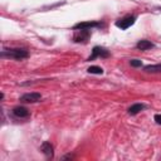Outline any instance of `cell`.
Instances as JSON below:
<instances>
[{
    "mask_svg": "<svg viewBox=\"0 0 161 161\" xmlns=\"http://www.w3.org/2000/svg\"><path fill=\"white\" fill-rule=\"evenodd\" d=\"M155 121H156V123L161 125V114H155Z\"/></svg>",
    "mask_w": 161,
    "mask_h": 161,
    "instance_id": "5bb4252c",
    "label": "cell"
},
{
    "mask_svg": "<svg viewBox=\"0 0 161 161\" xmlns=\"http://www.w3.org/2000/svg\"><path fill=\"white\" fill-rule=\"evenodd\" d=\"M133 23H135V18H133V16H126V18L118 20V21L116 23V25H117L118 28H121V29H127V28H130Z\"/></svg>",
    "mask_w": 161,
    "mask_h": 161,
    "instance_id": "3957f363",
    "label": "cell"
},
{
    "mask_svg": "<svg viewBox=\"0 0 161 161\" xmlns=\"http://www.w3.org/2000/svg\"><path fill=\"white\" fill-rule=\"evenodd\" d=\"M145 70L146 72H161V64H150V65H146L145 67Z\"/></svg>",
    "mask_w": 161,
    "mask_h": 161,
    "instance_id": "8fae6325",
    "label": "cell"
},
{
    "mask_svg": "<svg viewBox=\"0 0 161 161\" xmlns=\"http://www.w3.org/2000/svg\"><path fill=\"white\" fill-rule=\"evenodd\" d=\"M40 150H42V152H43L47 157H52V156H53V146H52L49 142H44V143L42 145Z\"/></svg>",
    "mask_w": 161,
    "mask_h": 161,
    "instance_id": "8992f818",
    "label": "cell"
},
{
    "mask_svg": "<svg viewBox=\"0 0 161 161\" xmlns=\"http://www.w3.org/2000/svg\"><path fill=\"white\" fill-rule=\"evenodd\" d=\"M13 113L16 116V117H26L29 114V111L25 108V107H15Z\"/></svg>",
    "mask_w": 161,
    "mask_h": 161,
    "instance_id": "52a82bcc",
    "label": "cell"
},
{
    "mask_svg": "<svg viewBox=\"0 0 161 161\" xmlns=\"http://www.w3.org/2000/svg\"><path fill=\"white\" fill-rule=\"evenodd\" d=\"M130 63H131L132 67H141V65H142L141 60H137V59H133V60H131Z\"/></svg>",
    "mask_w": 161,
    "mask_h": 161,
    "instance_id": "4fadbf2b",
    "label": "cell"
},
{
    "mask_svg": "<svg viewBox=\"0 0 161 161\" xmlns=\"http://www.w3.org/2000/svg\"><path fill=\"white\" fill-rule=\"evenodd\" d=\"M143 109V104H141V103H136V104H133V106H131L130 107V109H128V113L130 114H137L140 111H142Z\"/></svg>",
    "mask_w": 161,
    "mask_h": 161,
    "instance_id": "30bf717a",
    "label": "cell"
},
{
    "mask_svg": "<svg viewBox=\"0 0 161 161\" xmlns=\"http://www.w3.org/2000/svg\"><path fill=\"white\" fill-rule=\"evenodd\" d=\"M3 55H8V57L14 58V59H24V58H26L29 54H28V52L24 50V49H10V50H8L6 53H4Z\"/></svg>",
    "mask_w": 161,
    "mask_h": 161,
    "instance_id": "6da1fadb",
    "label": "cell"
},
{
    "mask_svg": "<svg viewBox=\"0 0 161 161\" xmlns=\"http://www.w3.org/2000/svg\"><path fill=\"white\" fill-rule=\"evenodd\" d=\"M42 98V94L40 93H36V92H30V93H25L20 97V102L23 103H34V102H38L40 101Z\"/></svg>",
    "mask_w": 161,
    "mask_h": 161,
    "instance_id": "7a4b0ae2",
    "label": "cell"
},
{
    "mask_svg": "<svg viewBox=\"0 0 161 161\" xmlns=\"http://www.w3.org/2000/svg\"><path fill=\"white\" fill-rule=\"evenodd\" d=\"M152 47H153V44L151 42H148V40H141V42L137 43V48L141 49V50H147V49H150Z\"/></svg>",
    "mask_w": 161,
    "mask_h": 161,
    "instance_id": "9c48e42d",
    "label": "cell"
},
{
    "mask_svg": "<svg viewBox=\"0 0 161 161\" xmlns=\"http://www.w3.org/2000/svg\"><path fill=\"white\" fill-rule=\"evenodd\" d=\"M98 25V23H96V21H82V23H78V24H75V26H74V29H91V28H93V26H97Z\"/></svg>",
    "mask_w": 161,
    "mask_h": 161,
    "instance_id": "5b68a950",
    "label": "cell"
},
{
    "mask_svg": "<svg viewBox=\"0 0 161 161\" xmlns=\"http://www.w3.org/2000/svg\"><path fill=\"white\" fill-rule=\"evenodd\" d=\"M88 36H89L88 30L80 29V30H78V33L74 35V40H75V42H84V40L88 39Z\"/></svg>",
    "mask_w": 161,
    "mask_h": 161,
    "instance_id": "277c9868",
    "label": "cell"
},
{
    "mask_svg": "<svg viewBox=\"0 0 161 161\" xmlns=\"http://www.w3.org/2000/svg\"><path fill=\"white\" fill-rule=\"evenodd\" d=\"M88 72L89 73H93V74H102L103 73V69L101 67H97V65H92L88 68Z\"/></svg>",
    "mask_w": 161,
    "mask_h": 161,
    "instance_id": "7c38bea8",
    "label": "cell"
},
{
    "mask_svg": "<svg viewBox=\"0 0 161 161\" xmlns=\"http://www.w3.org/2000/svg\"><path fill=\"white\" fill-rule=\"evenodd\" d=\"M98 55H101V57H107V55H108V53H107L104 49H102V48L94 47V49H93V54H92V57L89 58V60H91V59H93V58H96V57H98Z\"/></svg>",
    "mask_w": 161,
    "mask_h": 161,
    "instance_id": "ba28073f",
    "label": "cell"
}]
</instances>
